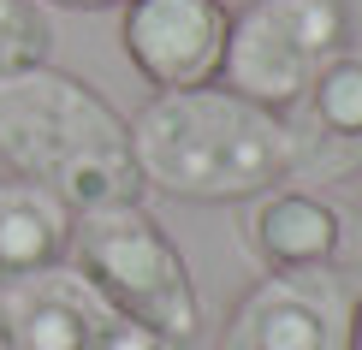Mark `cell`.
I'll return each mask as SVG.
<instances>
[{
	"mask_svg": "<svg viewBox=\"0 0 362 350\" xmlns=\"http://www.w3.org/2000/svg\"><path fill=\"white\" fill-rule=\"evenodd\" d=\"M0 350H12V332H6V321H0Z\"/></svg>",
	"mask_w": 362,
	"mask_h": 350,
	"instance_id": "cell-14",
	"label": "cell"
},
{
	"mask_svg": "<svg viewBox=\"0 0 362 350\" xmlns=\"http://www.w3.org/2000/svg\"><path fill=\"white\" fill-rule=\"evenodd\" d=\"M356 350H362V309H356Z\"/></svg>",
	"mask_w": 362,
	"mask_h": 350,
	"instance_id": "cell-15",
	"label": "cell"
},
{
	"mask_svg": "<svg viewBox=\"0 0 362 350\" xmlns=\"http://www.w3.org/2000/svg\"><path fill=\"white\" fill-rule=\"evenodd\" d=\"M0 161L12 178L54 190L71 214L143 202L131 119L95 83L59 66L0 78Z\"/></svg>",
	"mask_w": 362,
	"mask_h": 350,
	"instance_id": "cell-2",
	"label": "cell"
},
{
	"mask_svg": "<svg viewBox=\"0 0 362 350\" xmlns=\"http://www.w3.org/2000/svg\"><path fill=\"white\" fill-rule=\"evenodd\" d=\"M54 54V18L42 0H0V78L30 66H48Z\"/></svg>",
	"mask_w": 362,
	"mask_h": 350,
	"instance_id": "cell-11",
	"label": "cell"
},
{
	"mask_svg": "<svg viewBox=\"0 0 362 350\" xmlns=\"http://www.w3.org/2000/svg\"><path fill=\"white\" fill-rule=\"evenodd\" d=\"M48 6H66V12H107V6H125V0H48Z\"/></svg>",
	"mask_w": 362,
	"mask_h": 350,
	"instance_id": "cell-13",
	"label": "cell"
},
{
	"mask_svg": "<svg viewBox=\"0 0 362 350\" xmlns=\"http://www.w3.org/2000/svg\"><path fill=\"white\" fill-rule=\"evenodd\" d=\"M0 321L12 332V350H101L119 315L101 303V291L78 267H54L12 285L0 297Z\"/></svg>",
	"mask_w": 362,
	"mask_h": 350,
	"instance_id": "cell-8",
	"label": "cell"
},
{
	"mask_svg": "<svg viewBox=\"0 0 362 350\" xmlns=\"http://www.w3.org/2000/svg\"><path fill=\"white\" fill-rule=\"evenodd\" d=\"M244 250L262 273H315L344 267L351 273V214L321 190L274 185L244 208Z\"/></svg>",
	"mask_w": 362,
	"mask_h": 350,
	"instance_id": "cell-7",
	"label": "cell"
},
{
	"mask_svg": "<svg viewBox=\"0 0 362 350\" xmlns=\"http://www.w3.org/2000/svg\"><path fill=\"white\" fill-rule=\"evenodd\" d=\"M285 119L297 136V173H321V178L356 173L362 166V42H344Z\"/></svg>",
	"mask_w": 362,
	"mask_h": 350,
	"instance_id": "cell-9",
	"label": "cell"
},
{
	"mask_svg": "<svg viewBox=\"0 0 362 350\" xmlns=\"http://www.w3.org/2000/svg\"><path fill=\"white\" fill-rule=\"evenodd\" d=\"M143 190L173 202H255L262 190L297 178V136L291 119L238 95L226 83L148 95L131 119Z\"/></svg>",
	"mask_w": 362,
	"mask_h": 350,
	"instance_id": "cell-1",
	"label": "cell"
},
{
	"mask_svg": "<svg viewBox=\"0 0 362 350\" xmlns=\"http://www.w3.org/2000/svg\"><path fill=\"white\" fill-rule=\"evenodd\" d=\"M226 42H232L226 0H125L119 6V48L155 95L220 83Z\"/></svg>",
	"mask_w": 362,
	"mask_h": 350,
	"instance_id": "cell-6",
	"label": "cell"
},
{
	"mask_svg": "<svg viewBox=\"0 0 362 350\" xmlns=\"http://www.w3.org/2000/svg\"><path fill=\"white\" fill-rule=\"evenodd\" d=\"M226 6H250V0H226Z\"/></svg>",
	"mask_w": 362,
	"mask_h": 350,
	"instance_id": "cell-16",
	"label": "cell"
},
{
	"mask_svg": "<svg viewBox=\"0 0 362 350\" xmlns=\"http://www.w3.org/2000/svg\"><path fill=\"white\" fill-rule=\"evenodd\" d=\"M71 267L101 291L113 315L148 327L173 350H190L202 339V291L185 262V250L167 238V226L143 202H119L78 214L71 232Z\"/></svg>",
	"mask_w": 362,
	"mask_h": 350,
	"instance_id": "cell-3",
	"label": "cell"
},
{
	"mask_svg": "<svg viewBox=\"0 0 362 350\" xmlns=\"http://www.w3.org/2000/svg\"><path fill=\"white\" fill-rule=\"evenodd\" d=\"M362 285L344 267L262 273L232 303L214 350H356Z\"/></svg>",
	"mask_w": 362,
	"mask_h": 350,
	"instance_id": "cell-5",
	"label": "cell"
},
{
	"mask_svg": "<svg viewBox=\"0 0 362 350\" xmlns=\"http://www.w3.org/2000/svg\"><path fill=\"white\" fill-rule=\"evenodd\" d=\"M344 42H351L344 0H250L232 12L220 83L274 113H291Z\"/></svg>",
	"mask_w": 362,
	"mask_h": 350,
	"instance_id": "cell-4",
	"label": "cell"
},
{
	"mask_svg": "<svg viewBox=\"0 0 362 350\" xmlns=\"http://www.w3.org/2000/svg\"><path fill=\"white\" fill-rule=\"evenodd\" d=\"M71 232H78V214L54 190L6 178L0 185V297L12 285L36 279V273L66 267L71 262Z\"/></svg>",
	"mask_w": 362,
	"mask_h": 350,
	"instance_id": "cell-10",
	"label": "cell"
},
{
	"mask_svg": "<svg viewBox=\"0 0 362 350\" xmlns=\"http://www.w3.org/2000/svg\"><path fill=\"white\" fill-rule=\"evenodd\" d=\"M101 350H173V344L155 339L148 327H137V321H125V315H119V321L107 327V339H101Z\"/></svg>",
	"mask_w": 362,
	"mask_h": 350,
	"instance_id": "cell-12",
	"label": "cell"
}]
</instances>
